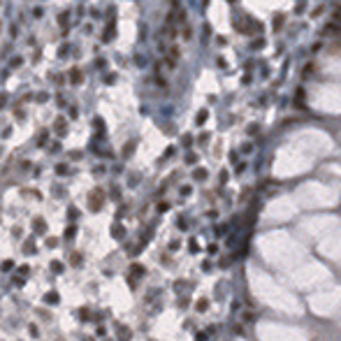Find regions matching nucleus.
I'll list each match as a JSON object with an SVG mask.
<instances>
[{
    "instance_id": "412c9836",
    "label": "nucleus",
    "mask_w": 341,
    "mask_h": 341,
    "mask_svg": "<svg viewBox=\"0 0 341 341\" xmlns=\"http://www.w3.org/2000/svg\"><path fill=\"white\" fill-rule=\"evenodd\" d=\"M67 214H70V218L74 221V218L79 216V211H77V207H70V209H67Z\"/></svg>"
},
{
    "instance_id": "1a4fd4ad",
    "label": "nucleus",
    "mask_w": 341,
    "mask_h": 341,
    "mask_svg": "<svg viewBox=\"0 0 341 341\" xmlns=\"http://www.w3.org/2000/svg\"><path fill=\"white\" fill-rule=\"evenodd\" d=\"M44 302H46V304H56V302H58V295H56V292H46V295H44Z\"/></svg>"
},
{
    "instance_id": "5701e85b",
    "label": "nucleus",
    "mask_w": 341,
    "mask_h": 341,
    "mask_svg": "<svg viewBox=\"0 0 341 341\" xmlns=\"http://www.w3.org/2000/svg\"><path fill=\"white\" fill-rule=\"evenodd\" d=\"M207 304H209L207 299H200L197 302V311H207Z\"/></svg>"
},
{
    "instance_id": "9d476101",
    "label": "nucleus",
    "mask_w": 341,
    "mask_h": 341,
    "mask_svg": "<svg viewBox=\"0 0 341 341\" xmlns=\"http://www.w3.org/2000/svg\"><path fill=\"white\" fill-rule=\"evenodd\" d=\"M207 116H209V111H207V109H202V111H200V114H197V125H204Z\"/></svg>"
},
{
    "instance_id": "20e7f679",
    "label": "nucleus",
    "mask_w": 341,
    "mask_h": 341,
    "mask_svg": "<svg viewBox=\"0 0 341 341\" xmlns=\"http://www.w3.org/2000/svg\"><path fill=\"white\" fill-rule=\"evenodd\" d=\"M322 35H341V26L337 28L334 23H327V26H325V30H322Z\"/></svg>"
},
{
    "instance_id": "9b49d317",
    "label": "nucleus",
    "mask_w": 341,
    "mask_h": 341,
    "mask_svg": "<svg viewBox=\"0 0 341 341\" xmlns=\"http://www.w3.org/2000/svg\"><path fill=\"white\" fill-rule=\"evenodd\" d=\"M195 179L197 181H204V179H207V169H202V167L195 169Z\"/></svg>"
},
{
    "instance_id": "4be33fe9",
    "label": "nucleus",
    "mask_w": 341,
    "mask_h": 341,
    "mask_svg": "<svg viewBox=\"0 0 341 341\" xmlns=\"http://www.w3.org/2000/svg\"><path fill=\"white\" fill-rule=\"evenodd\" d=\"M23 279H26V276L19 274V276H14V279H12V283H14V285H23Z\"/></svg>"
},
{
    "instance_id": "393cba45",
    "label": "nucleus",
    "mask_w": 341,
    "mask_h": 341,
    "mask_svg": "<svg viewBox=\"0 0 341 341\" xmlns=\"http://www.w3.org/2000/svg\"><path fill=\"white\" fill-rule=\"evenodd\" d=\"M42 14H44V9H42V7H35V9H33V16H35V19H40Z\"/></svg>"
},
{
    "instance_id": "6e6552de",
    "label": "nucleus",
    "mask_w": 341,
    "mask_h": 341,
    "mask_svg": "<svg viewBox=\"0 0 341 341\" xmlns=\"http://www.w3.org/2000/svg\"><path fill=\"white\" fill-rule=\"evenodd\" d=\"M130 272H132V276H144V267L142 264H132Z\"/></svg>"
},
{
    "instance_id": "f704fd0d",
    "label": "nucleus",
    "mask_w": 341,
    "mask_h": 341,
    "mask_svg": "<svg viewBox=\"0 0 341 341\" xmlns=\"http://www.w3.org/2000/svg\"><path fill=\"white\" fill-rule=\"evenodd\" d=\"M5 102H7V95H5V93H3V95H0V109L5 107Z\"/></svg>"
},
{
    "instance_id": "473e14b6",
    "label": "nucleus",
    "mask_w": 341,
    "mask_h": 341,
    "mask_svg": "<svg viewBox=\"0 0 341 341\" xmlns=\"http://www.w3.org/2000/svg\"><path fill=\"white\" fill-rule=\"evenodd\" d=\"M95 65H98V67H107V61H102V58H98V61H95Z\"/></svg>"
},
{
    "instance_id": "0eeeda50",
    "label": "nucleus",
    "mask_w": 341,
    "mask_h": 341,
    "mask_svg": "<svg viewBox=\"0 0 341 341\" xmlns=\"http://www.w3.org/2000/svg\"><path fill=\"white\" fill-rule=\"evenodd\" d=\"M0 269H3V272H12V269H14V260H3L0 262Z\"/></svg>"
},
{
    "instance_id": "f3484780",
    "label": "nucleus",
    "mask_w": 341,
    "mask_h": 341,
    "mask_svg": "<svg viewBox=\"0 0 341 341\" xmlns=\"http://www.w3.org/2000/svg\"><path fill=\"white\" fill-rule=\"evenodd\" d=\"M186 163H188V165H195V163H197V156H195V153H188V156H186Z\"/></svg>"
},
{
    "instance_id": "2eb2a0df",
    "label": "nucleus",
    "mask_w": 341,
    "mask_h": 341,
    "mask_svg": "<svg viewBox=\"0 0 341 341\" xmlns=\"http://www.w3.org/2000/svg\"><path fill=\"white\" fill-rule=\"evenodd\" d=\"M132 151H135V142H130V144H128V146H125V149H123V156H125V158H128V156H130V153H132Z\"/></svg>"
},
{
    "instance_id": "dca6fc26",
    "label": "nucleus",
    "mask_w": 341,
    "mask_h": 341,
    "mask_svg": "<svg viewBox=\"0 0 341 341\" xmlns=\"http://www.w3.org/2000/svg\"><path fill=\"white\" fill-rule=\"evenodd\" d=\"M37 144H40V146H44V144H46V130H42V132H40V137H37Z\"/></svg>"
},
{
    "instance_id": "c85d7f7f",
    "label": "nucleus",
    "mask_w": 341,
    "mask_h": 341,
    "mask_svg": "<svg viewBox=\"0 0 341 341\" xmlns=\"http://www.w3.org/2000/svg\"><path fill=\"white\" fill-rule=\"evenodd\" d=\"M188 248H190V251H193V253H195V251L200 248V246H197V242H195V239H190V244H188Z\"/></svg>"
},
{
    "instance_id": "c756f323",
    "label": "nucleus",
    "mask_w": 341,
    "mask_h": 341,
    "mask_svg": "<svg viewBox=\"0 0 341 341\" xmlns=\"http://www.w3.org/2000/svg\"><path fill=\"white\" fill-rule=\"evenodd\" d=\"M72 264H81V255H79V253L72 255Z\"/></svg>"
},
{
    "instance_id": "a211bd4d",
    "label": "nucleus",
    "mask_w": 341,
    "mask_h": 341,
    "mask_svg": "<svg viewBox=\"0 0 341 341\" xmlns=\"http://www.w3.org/2000/svg\"><path fill=\"white\" fill-rule=\"evenodd\" d=\"M23 251H26V253L30 255V253H35V246H33L30 242H26V244H23Z\"/></svg>"
},
{
    "instance_id": "f257e3e1",
    "label": "nucleus",
    "mask_w": 341,
    "mask_h": 341,
    "mask_svg": "<svg viewBox=\"0 0 341 341\" xmlns=\"http://www.w3.org/2000/svg\"><path fill=\"white\" fill-rule=\"evenodd\" d=\"M102 202H104V193L100 190V188H95V190L91 193V200H88V207H91L93 211H98L100 207H102Z\"/></svg>"
},
{
    "instance_id": "2f4dec72",
    "label": "nucleus",
    "mask_w": 341,
    "mask_h": 341,
    "mask_svg": "<svg viewBox=\"0 0 341 341\" xmlns=\"http://www.w3.org/2000/svg\"><path fill=\"white\" fill-rule=\"evenodd\" d=\"M46 100H49V95H46V93H40V95H37V102H46Z\"/></svg>"
},
{
    "instance_id": "cd10ccee",
    "label": "nucleus",
    "mask_w": 341,
    "mask_h": 341,
    "mask_svg": "<svg viewBox=\"0 0 341 341\" xmlns=\"http://www.w3.org/2000/svg\"><path fill=\"white\" fill-rule=\"evenodd\" d=\"M46 246H49V248H54V246H58V239L49 237V239H46Z\"/></svg>"
},
{
    "instance_id": "72a5a7b5",
    "label": "nucleus",
    "mask_w": 341,
    "mask_h": 341,
    "mask_svg": "<svg viewBox=\"0 0 341 341\" xmlns=\"http://www.w3.org/2000/svg\"><path fill=\"white\" fill-rule=\"evenodd\" d=\"M93 125H95L98 130H102V119H95V121H93Z\"/></svg>"
},
{
    "instance_id": "423d86ee",
    "label": "nucleus",
    "mask_w": 341,
    "mask_h": 341,
    "mask_svg": "<svg viewBox=\"0 0 341 341\" xmlns=\"http://www.w3.org/2000/svg\"><path fill=\"white\" fill-rule=\"evenodd\" d=\"M111 37H114V21H111V23H109V26H107V33H104V35H102V40H104V42H109V40H111Z\"/></svg>"
},
{
    "instance_id": "4468645a",
    "label": "nucleus",
    "mask_w": 341,
    "mask_h": 341,
    "mask_svg": "<svg viewBox=\"0 0 341 341\" xmlns=\"http://www.w3.org/2000/svg\"><path fill=\"white\" fill-rule=\"evenodd\" d=\"M51 269H54L56 274H61V272H63V262H58V260H54V262H51Z\"/></svg>"
},
{
    "instance_id": "aec40b11",
    "label": "nucleus",
    "mask_w": 341,
    "mask_h": 341,
    "mask_svg": "<svg viewBox=\"0 0 341 341\" xmlns=\"http://www.w3.org/2000/svg\"><path fill=\"white\" fill-rule=\"evenodd\" d=\"M56 172L61 174V176H63V174H67V165H63V163H61V165H56Z\"/></svg>"
},
{
    "instance_id": "c9c22d12",
    "label": "nucleus",
    "mask_w": 341,
    "mask_h": 341,
    "mask_svg": "<svg viewBox=\"0 0 341 341\" xmlns=\"http://www.w3.org/2000/svg\"><path fill=\"white\" fill-rule=\"evenodd\" d=\"M119 195H121V190H119V188H114V190H111V197L119 200Z\"/></svg>"
},
{
    "instance_id": "f03ea898",
    "label": "nucleus",
    "mask_w": 341,
    "mask_h": 341,
    "mask_svg": "<svg viewBox=\"0 0 341 341\" xmlns=\"http://www.w3.org/2000/svg\"><path fill=\"white\" fill-rule=\"evenodd\" d=\"M54 128H56V132H58V135H61V137H63V135L67 132V121H65V119H63V116H61V119H56V125H54Z\"/></svg>"
},
{
    "instance_id": "7ed1b4c3",
    "label": "nucleus",
    "mask_w": 341,
    "mask_h": 341,
    "mask_svg": "<svg viewBox=\"0 0 341 341\" xmlns=\"http://www.w3.org/2000/svg\"><path fill=\"white\" fill-rule=\"evenodd\" d=\"M81 79H84V77H81V72H79L77 67L70 70V81H72V86H79V84H81Z\"/></svg>"
},
{
    "instance_id": "b1692460",
    "label": "nucleus",
    "mask_w": 341,
    "mask_h": 341,
    "mask_svg": "<svg viewBox=\"0 0 341 341\" xmlns=\"http://www.w3.org/2000/svg\"><path fill=\"white\" fill-rule=\"evenodd\" d=\"M19 274H21V276H28V274H30V267H28V264H23V267H19Z\"/></svg>"
},
{
    "instance_id": "6ab92c4d",
    "label": "nucleus",
    "mask_w": 341,
    "mask_h": 341,
    "mask_svg": "<svg viewBox=\"0 0 341 341\" xmlns=\"http://www.w3.org/2000/svg\"><path fill=\"white\" fill-rule=\"evenodd\" d=\"M74 232H77V227H74V225H70L67 230H65V237H67V239H72V237H74Z\"/></svg>"
},
{
    "instance_id": "ddd939ff",
    "label": "nucleus",
    "mask_w": 341,
    "mask_h": 341,
    "mask_svg": "<svg viewBox=\"0 0 341 341\" xmlns=\"http://www.w3.org/2000/svg\"><path fill=\"white\" fill-rule=\"evenodd\" d=\"M21 63H23V58H21V56H14V58L9 61V67H19Z\"/></svg>"
},
{
    "instance_id": "7c9ffc66",
    "label": "nucleus",
    "mask_w": 341,
    "mask_h": 341,
    "mask_svg": "<svg viewBox=\"0 0 341 341\" xmlns=\"http://www.w3.org/2000/svg\"><path fill=\"white\" fill-rule=\"evenodd\" d=\"M28 332H30V337H37V334H40V332H37V327H35V325H30V327H28Z\"/></svg>"
},
{
    "instance_id": "e433bc0d",
    "label": "nucleus",
    "mask_w": 341,
    "mask_h": 341,
    "mask_svg": "<svg viewBox=\"0 0 341 341\" xmlns=\"http://www.w3.org/2000/svg\"><path fill=\"white\" fill-rule=\"evenodd\" d=\"M0 26H3V21H0Z\"/></svg>"
},
{
    "instance_id": "bb28decb",
    "label": "nucleus",
    "mask_w": 341,
    "mask_h": 341,
    "mask_svg": "<svg viewBox=\"0 0 341 341\" xmlns=\"http://www.w3.org/2000/svg\"><path fill=\"white\" fill-rule=\"evenodd\" d=\"M190 142H193V137H190V135H184V139H181V144H184V146H190Z\"/></svg>"
},
{
    "instance_id": "a878e982",
    "label": "nucleus",
    "mask_w": 341,
    "mask_h": 341,
    "mask_svg": "<svg viewBox=\"0 0 341 341\" xmlns=\"http://www.w3.org/2000/svg\"><path fill=\"white\" fill-rule=\"evenodd\" d=\"M67 21H70V16H67V14H61V16H58V23H61V26H65Z\"/></svg>"
},
{
    "instance_id": "f8f14e48",
    "label": "nucleus",
    "mask_w": 341,
    "mask_h": 341,
    "mask_svg": "<svg viewBox=\"0 0 341 341\" xmlns=\"http://www.w3.org/2000/svg\"><path fill=\"white\" fill-rule=\"evenodd\" d=\"M35 230H37V232H44L46 230V225H44L42 218H35Z\"/></svg>"
},
{
    "instance_id": "39448f33",
    "label": "nucleus",
    "mask_w": 341,
    "mask_h": 341,
    "mask_svg": "<svg viewBox=\"0 0 341 341\" xmlns=\"http://www.w3.org/2000/svg\"><path fill=\"white\" fill-rule=\"evenodd\" d=\"M111 234H114L116 239H123V237H125V227H123V225H114V227H111Z\"/></svg>"
}]
</instances>
